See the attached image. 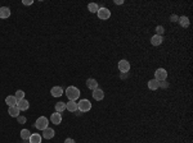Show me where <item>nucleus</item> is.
Segmentation results:
<instances>
[{"mask_svg": "<svg viewBox=\"0 0 193 143\" xmlns=\"http://www.w3.org/2000/svg\"><path fill=\"white\" fill-rule=\"evenodd\" d=\"M64 143H76V142H75V139H72V138H67L66 141H64Z\"/></svg>", "mask_w": 193, "mask_h": 143, "instance_id": "c756f323", "label": "nucleus"}, {"mask_svg": "<svg viewBox=\"0 0 193 143\" xmlns=\"http://www.w3.org/2000/svg\"><path fill=\"white\" fill-rule=\"evenodd\" d=\"M63 92L64 91L62 90V87H59V86H54V87H51V90H50V93L53 97H61L63 95Z\"/></svg>", "mask_w": 193, "mask_h": 143, "instance_id": "9d476101", "label": "nucleus"}, {"mask_svg": "<svg viewBox=\"0 0 193 143\" xmlns=\"http://www.w3.org/2000/svg\"><path fill=\"white\" fill-rule=\"evenodd\" d=\"M156 32H157V35H158V36H162L163 33H165V28H163L162 26H157V27H156Z\"/></svg>", "mask_w": 193, "mask_h": 143, "instance_id": "393cba45", "label": "nucleus"}, {"mask_svg": "<svg viewBox=\"0 0 193 143\" xmlns=\"http://www.w3.org/2000/svg\"><path fill=\"white\" fill-rule=\"evenodd\" d=\"M178 19H179V17L178 15H175V14H173L171 17H170V21L171 22H178Z\"/></svg>", "mask_w": 193, "mask_h": 143, "instance_id": "c85d7f7f", "label": "nucleus"}, {"mask_svg": "<svg viewBox=\"0 0 193 143\" xmlns=\"http://www.w3.org/2000/svg\"><path fill=\"white\" fill-rule=\"evenodd\" d=\"M48 125H49V120H48V118H45V116H40V118H37L36 121H35V128L39 129V131H41V132H43L44 129H46Z\"/></svg>", "mask_w": 193, "mask_h": 143, "instance_id": "7ed1b4c3", "label": "nucleus"}, {"mask_svg": "<svg viewBox=\"0 0 193 143\" xmlns=\"http://www.w3.org/2000/svg\"><path fill=\"white\" fill-rule=\"evenodd\" d=\"M11 14H12V12H11V9H9L8 6H1V8H0V18L1 19L9 18L11 17Z\"/></svg>", "mask_w": 193, "mask_h": 143, "instance_id": "9b49d317", "label": "nucleus"}, {"mask_svg": "<svg viewBox=\"0 0 193 143\" xmlns=\"http://www.w3.org/2000/svg\"><path fill=\"white\" fill-rule=\"evenodd\" d=\"M178 23L182 26L183 28H187L189 26V18L185 17V15H182V17H179V19H178Z\"/></svg>", "mask_w": 193, "mask_h": 143, "instance_id": "f3484780", "label": "nucleus"}, {"mask_svg": "<svg viewBox=\"0 0 193 143\" xmlns=\"http://www.w3.org/2000/svg\"><path fill=\"white\" fill-rule=\"evenodd\" d=\"M17 102H18V100L15 99V96H8L5 99V103L8 106H15L17 105Z\"/></svg>", "mask_w": 193, "mask_h": 143, "instance_id": "a211bd4d", "label": "nucleus"}, {"mask_svg": "<svg viewBox=\"0 0 193 143\" xmlns=\"http://www.w3.org/2000/svg\"><path fill=\"white\" fill-rule=\"evenodd\" d=\"M54 135H56V132H54V129L49 128V126L43 131V138H45V139H51Z\"/></svg>", "mask_w": 193, "mask_h": 143, "instance_id": "f8f14e48", "label": "nucleus"}, {"mask_svg": "<svg viewBox=\"0 0 193 143\" xmlns=\"http://www.w3.org/2000/svg\"><path fill=\"white\" fill-rule=\"evenodd\" d=\"M54 109H56V112H63L66 110V102H62V101L57 102Z\"/></svg>", "mask_w": 193, "mask_h": 143, "instance_id": "aec40b11", "label": "nucleus"}, {"mask_svg": "<svg viewBox=\"0 0 193 143\" xmlns=\"http://www.w3.org/2000/svg\"><path fill=\"white\" fill-rule=\"evenodd\" d=\"M167 78V72L166 69H163V68H158L156 72H154V79L161 82V81H166Z\"/></svg>", "mask_w": 193, "mask_h": 143, "instance_id": "39448f33", "label": "nucleus"}, {"mask_svg": "<svg viewBox=\"0 0 193 143\" xmlns=\"http://www.w3.org/2000/svg\"><path fill=\"white\" fill-rule=\"evenodd\" d=\"M162 41H163L162 36L154 35V36H152V37H151V44H152L153 46H160V45L162 44Z\"/></svg>", "mask_w": 193, "mask_h": 143, "instance_id": "ddd939ff", "label": "nucleus"}, {"mask_svg": "<svg viewBox=\"0 0 193 143\" xmlns=\"http://www.w3.org/2000/svg\"><path fill=\"white\" fill-rule=\"evenodd\" d=\"M98 9H99V6L95 4V3H89L88 4V10L90 13H96L98 12Z\"/></svg>", "mask_w": 193, "mask_h": 143, "instance_id": "5701e85b", "label": "nucleus"}, {"mask_svg": "<svg viewBox=\"0 0 193 143\" xmlns=\"http://www.w3.org/2000/svg\"><path fill=\"white\" fill-rule=\"evenodd\" d=\"M115 4H117V5H121V4H124V0H115Z\"/></svg>", "mask_w": 193, "mask_h": 143, "instance_id": "7c9ffc66", "label": "nucleus"}, {"mask_svg": "<svg viewBox=\"0 0 193 143\" xmlns=\"http://www.w3.org/2000/svg\"><path fill=\"white\" fill-rule=\"evenodd\" d=\"M19 112H21V111H19V109L17 107V105H15V106H9L8 114L11 116H13V118H17V116L19 115Z\"/></svg>", "mask_w": 193, "mask_h": 143, "instance_id": "dca6fc26", "label": "nucleus"}, {"mask_svg": "<svg viewBox=\"0 0 193 143\" xmlns=\"http://www.w3.org/2000/svg\"><path fill=\"white\" fill-rule=\"evenodd\" d=\"M77 110H79L80 112H88L92 110V102L89 101V100L84 99V100H80L79 102H77Z\"/></svg>", "mask_w": 193, "mask_h": 143, "instance_id": "f03ea898", "label": "nucleus"}, {"mask_svg": "<svg viewBox=\"0 0 193 143\" xmlns=\"http://www.w3.org/2000/svg\"><path fill=\"white\" fill-rule=\"evenodd\" d=\"M17 107L19 109V111H26V110H27L28 107H30V102H28L26 99L18 100V102H17Z\"/></svg>", "mask_w": 193, "mask_h": 143, "instance_id": "0eeeda50", "label": "nucleus"}, {"mask_svg": "<svg viewBox=\"0 0 193 143\" xmlns=\"http://www.w3.org/2000/svg\"><path fill=\"white\" fill-rule=\"evenodd\" d=\"M96 14H98V18L102 19V21H106V19H108L109 17H111V12H109V9L104 8V6L99 8L98 12H96Z\"/></svg>", "mask_w": 193, "mask_h": 143, "instance_id": "20e7f679", "label": "nucleus"}, {"mask_svg": "<svg viewBox=\"0 0 193 143\" xmlns=\"http://www.w3.org/2000/svg\"><path fill=\"white\" fill-rule=\"evenodd\" d=\"M50 121L56 125H59L62 123V114L61 112H53L50 116Z\"/></svg>", "mask_w": 193, "mask_h": 143, "instance_id": "1a4fd4ad", "label": "nucleus"}, {"mask_svg": "<svg viewBox=\"0 0 193 143\" xmlns=\"http://www.w3.org/2000/svg\"><path fill=\"white\" fill-rule=\"evenodd\" d=\"M22 4H23V5H32V4H34V0H23Z\"/></svg>", "mask_w": 193, "mask_h": 143, "instance_id": "cd10ccee", "label": "nucleus"}, {"mask_svg": "<svg viewBox=\"0 0 193 143\" xmlns=\"http://www.w3.org/2000/svg\"><path fill=\"white\" fill-rule=\"evenodd\" d=\"M86 87L89 90L94 91L95 88H98V82H96L94 78H89V79H86Z\"/></svg>", "mask_w": 193, "mask_h": 143, "instance_id": "4468645a", "label": "nucleus"}, {"mask_svg": "<svg viewBox=\"0 0 193 143\" xmlns=\"http://www.w3.org/2000/svg\"><path fill=\"white\" fill-rule=\"evenodd\" d=\"M31 137V132L28 131V129H22L21 131V138L23 139V141H27V139H30Z\"/></svg>", "mask_w": 193, "mask_h": 143, "instance_id": "4be33fe9", "label": "nucleus"}, {"mask_svg": "<svg viewBox=\"0 0 193 143\" xmlns=\"http://www.w3.org/2000/svg\"><path fill=\"white\" fill-rule=\"evenodd\" d=\"M93 99H94L95 101H102V100L104 99V92H103V90L95 88L93 91Z\"/></svg>", "mask_w": 193, "mask_h": 143, "instance_id": "6e6552de", "label": "nucleus"}, {"mask_svg": "<svg viewBox=\"0 0 193 143\" xmlns=\"http://www.w3.org/2000/svg\"><path fill=\"white\" fill-rule=\"evenodd\" d=\"M28 141H30V143H41V135L39 133H34V134H31Z\"/></svg>", "mask_w": 193, "mask_h": 143, "instance_id": "412c9836", "label": "nucleus"}, {"mask_svg": "<svg viewBox=\"0 0 193 143\" xmlns=\"http://www.w3.org/2000/svg\"><path fill=\"white\" fill-rule=\"evenodd\" d=\"M14 96H15V99L17 100H22V99H25V92L22 90H17Z\"/></svg>", "mask_w": 193, "mask_h": 143, "instance_id": "b1692460", "label": "nucleus"}, {"mask_svg": "<svg viewBox=\"0 0 193 143\" xmlns=\"http://www.w3.org/2000/svg\"><path fill=\"white\" fill-rule=\"evenodd\" d=\"M64 92H66V96H67V99H68L70 101H76V100L80 97V90L75 86L67 87V90L64 91Z\"/></svg>", "mask_w": 193, "mask_h": 143, "instance_id": "f257e3e1", "label": "nucleus"}, {"mask_svg": "<svg viewBox=\"0 0 193 143\" xmlns=\"http://www.w3.org/2000/svg\"><path fill=\"white\" fill-rule=\"evenodd\" d=\"M148 88H149L151 91H156L157 88H160L158 87V81H156L153 78V79H151L149 82H148Z\"/></svg>", "mask_w": 193, "mask_h": 143, "instance_id": "6ab92c4d", "label": "nucleus"}, {"mask_svg": "<svg viewBox=\"0 0 193 143\" xmlns=\"http://www.w3.org/2000/svg\"><path fill=\"white\" fill-rule=\"evenodd\" d=\"M158 87H161V88H167V87H169V83H167L166 81H161V82H158Z\"/></svg>", "mask_w": 193, "mask_h": 143, "instance_id": "bb28decb", "label": "nucleus"}, {"mask_svg": "<svg viewBox=\"0 0 193 143\" xmlns=\"http://www.w3.org/2000/svg\"><path fill=\"white\" fill-rule=\"evenodd\" d=\"M118 70L121 72V73H127L129 70H130V63H129L127 60H125V59H122L118 61Z\"/></svg>", "mask_w": 193, "mask_h": 143, "instance_id": "423d86ee", "label": "nucleus"}, {"mask_svg": "<svg viewBox=\"0 0 193 143\" xmlns=\"http://www.w3.org/2000/svg\"><path fill=\"white\" fill-rule=\"evenodd\" d=\"M66 110H68L70 112L77 111V102H75V101H68V102H66Z\"/></svg>", "mask_w": 193, "mask_h": 143, "instance_id": "2eb2a0df", "label": "nucleus"}, {"mask_svg": "<svg viewBox=\"0 0 193 143\" xmlns=\"http://www.w3.org/2000/svg\"><path fill=\"white\" fill-rule=\"evenodd\" d=\"M17 121L19 124H25L26 121H27V119H26V116H22V115H18L17 116Z\"/></svg>", "mask_w": 193, "mask_h": 143, "instance_id": "a878e982", "label": "nucleus"}]
</instances>
